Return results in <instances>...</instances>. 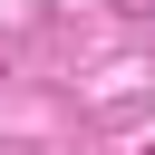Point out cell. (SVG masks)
Here are the masks:
<instances>
[{"label": "cell", "mask_w": 155, "mask_h": 155, "mask_svg": "<svg viewBox=\"0 0 155 155\" xmlns=\"http://www.w3.org/2000/svg\"><path fill=\"white\" fill-rule=\"evenodd\" d=\"M116 10H145V19H155V0H116Z\"/></svg>", "instance_id": "cell-1"}]
</instances>
